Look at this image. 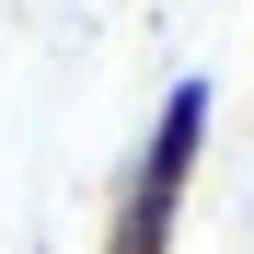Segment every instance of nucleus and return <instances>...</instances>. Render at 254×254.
<instances>
[{
  "label": "nucleus",
  "instance_id": "nucleus-1",
  "mask_svg": "<svg viewBox=\"0 0 254 254\" xmlns=\"http://www.w3.org/2000/svg\"><path fill=\"white\" fill-rule=\"evenodd\" d=\"M208 116H220V81L208 69H185L174 93H162V116H150V139L127 150V196H150V208H185L196 196V162H208Z\"/></svg>",
  "mask_w": 254,
  "mask_h": 254
}]
</instances>
